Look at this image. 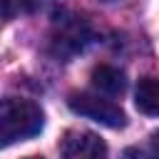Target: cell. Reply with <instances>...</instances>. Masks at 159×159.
<instances>
[{
	"mask_svg": "<svg viewBox=\"0 0 159 159\" xmlns=\"http://www.w3.org/2000/svg\"><path fill=\"white\" fill-rule=\"evenodd\" d=\"M30 159H40V157H30Z\"/></svg>",
	"mask_w": 159,
	"mask_h": 159,
	"instance_id": "9c48e42d",
	"label": "cell"
},
{
	"mask_svg": "<svg viewBox=\"0 0 159 159\" xmlns=\"http://www.w3.org/2000/svg\"><path fill=\"white\" fill-rule=\"evenodd\" d=\"M60 159H107V144L94 132H67L60 147Z\"/></svg>",
	"mask_w": 159,
	"mask_h": 159,
	"instance_id": "3957f363",
	"label": "cell"
},
{
	"mask_svg": "<svg viewBox=\"0 0 159 159\" xmlns=\"http://www.w3.org/2000/svg\"><path fill=\"white\" fill-rule=\"evenodd\" d=\"M5 2H7V0H0V12L5 10Z\"/></svg>",
	"mask_w": 159,
	"mask_h": 159,
	"instance_id": "ba28073f",
	"label": "cell"
},
{
	"mask_svg": "<svg viewBox=\"0 0 159 159\" xmlns=\"http://www.w3.org/2000/svg\"><path fill=\"white\" fill-rule=\"evenodd\" d=\"M87 40H89L87 25L80 17H65V20L57 22L52 45H55L57 55H75V52H80L87 45Z\"/></svg>",
	"mask_w": 159,
	"mask_h": 159,
	"instance_id": "277c9868",
	"label": "cell"
},
{
	"mask_svg": "<svg viewBox=\"0 0 159 159\" xmlns=\"http://www.w3.org/2000/svg\"><path fill=\"white\" fill-rule=\"evenodd\" d=\"M92 84H94V89H99L104 94H122L127 82H124V72L122 70H117L112 65H99L92 72Z\"/></svg>",
	"mask_w": 159,
	"mask_h": 159,
	"instance_id": "8992f818",
	"label": "cell"
},
{
	"mask_svg": "<svg viewBox=\"0 0 159 159\" xmlns=\"http://www.w3.org/2000/svg\"><path fill=\"white\" fill-rule=\"evenodd\" d=\"M70 109L80 117H87L92 122H99L104 127H112V129H119L127 124V117L122 112L119 104L99 97V94H89V92H80V94H72L67 99Z\"/></svg>",
	"mask_w": 159,
	"mask_h": 159,
	"instance_id": "7a4b0ae2",
	"label": "cell"
},
{
	"mask_svg": "<svg viewBox=\"0 0 159 159\" xmlns=\"http://www.w3.org/2000/svg\"><path fill=\"white\" fill-rule=\"evenodd\" d=\"M134 104H137L139 112L152 114V117H159V80L157 77L139 80L137 92H134Z\"/></svg>",
	"mask_w": 159,
	"mask_h": 159,
	"instance_id": "5b68a950",
	"label": "cell"
},
{
	"mask_svg": "<svg viewBox=\"0 0 159 159\" xmlns=\"http://www.w3.org/2000/svg\"><path fill=\"white\" fill-rule=\"evenodd\" d=\"M144 157H147V159H159V129H157V132H152Z\"/></svg>",
	"mask_w": 159,
	"mask_h": 159,
	"instance_id": "52a82bcc",
	"label": "cell"
},
{
	"mask_svg": "<svg viewBox=\"0 0 159 159\" xmlns=\"http://www.w3.org/2000/svg\"><path fill=\"white\" fill-rule=\"evenodd\" d=\"M42 124H45V114L37 102L22 97L0 99V149L40 134Z\"/></svg>",
	"mask_w": 159,
	"mask_h": 159,
	"instance_id": "6da1fadb",
	"label": "cell"
}]
</instances>
